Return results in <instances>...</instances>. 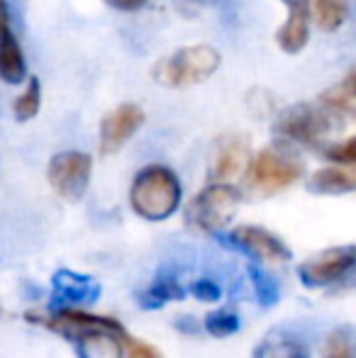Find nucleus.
<instances>
[{"instance_id": "1", "label": "nucleus", "mask_w": 356, "mask_h": 358, "mask_svg": "<svg viewBox=\"0 0 356 358\" xmlns=\"http://www.w3.org/2000/svg\"><path fill=\"white\" fill-rule=\"evenodd\" d=\"M183 188L178 176L169 166L152 164L142 169L129 188V205L142 220L164 222L180 208Z\"/></svg>"}, {"instance_id": "2", "label": "nucleus", "mask_w": 356, "mask_h": 358, "mask_svg": "<svg viewBox=\"0 0 356 358\" xmlns=\"http://www.w3.org/2000/svg\"><path fill=\"white\" fill-rule=\"evenodd\" d=\"M344 127V117L332 113L329 108L315 103H295L290 108L280 110L276 115L273 132L283 142L308 144V146H322L329 134L339 132Z\"/></svg>"}, {"instance_id": "3", "label": "nucleus", "mask_w": 356, "mask_h": 358, "mask_svg": "<svg viewBox=\"0 0 356 358\" xmlns=\"http://www.w3.org/2000/svg\"><path fill=\"white\" fill-rule=\"evenodd\" d=\"M222 57L215 47L210 44H190V47H180L169 57L159 59L152 69V78L164 88H190V85H200L220 69Z\"/></svg>"}, {"instance_id": "4", "label": "nucleus", "mask_w": 356, "mask_h": 358, "mask_svg": "<svg viewBox=\"0 0 356 358\" xmlns=\"http://www.w3.org/2000/svg\"><path fill=\"white\" fill-rule=\"evenodd\" d=\"M303 171L305 164L298 159V154L290 149L288 142L278 139L276 144L264 146L257 156H252L244 173L257 193L273 195L298 183L303 178Z\"/></svg>"}, {"instance_id": "5", "label": "nucleus", "mask_w": 356, "mask_h": 358, "mask_svg": "<svg viewBox=\"0 0 356 358\" xmlns=\"http://www.w3.org/2000/svg\"><path fill=\"white\" fill-rule=\"evenodd\" d=\"M242 193L232 183H210L185 205V224L203 234H220L234 220Z\"/></svg>"}, {"instance_id": "6", "label": "nucleus", "mask_w": 356, "mask_h": 358, "mask_svg": "<svg viewBox=\"0 0 356 358\" xmlns=\"http://www.w3.org/2000/svg\"><path fill=\"white\" fill-rule=\"evenodd\" d=\"M24 320L32 322V324L47 327V329L57 331V334L66 336L69 341L76 344L81 336L90 334V331H118L124 334L122 322L113 320V317H103V315H90L86 310H52V312H27Z\"/></svg>"}, {"instance_id": "7", "label": "nucleus", "mask_w": 356, "mask_h": 358, "mask_svg": "<svg viewBox=\"0 0 356 358\" xmlns=\"http://www.w3.org/2000/svg\"><path fill=\"white\" fill-rule=\"evenodd\" d=\"M90 173H93V159L83 151H62L52 156L47 169L52 190L69 203H78L86 195Z\"/></svg>"}, {"instance_id": "8", "label": "nucleus", "mask_w": 356, "mask_h": 358, "mask_svg": "<svg viewBox=\"0 0 356 358\" xmlns=\"http://www.w3.org/2000/svg\"><path fill=\"white\" fill-rule=\"evenodd\" d=\"M215 236L222 239V244L229 246V249H237L242 254L252 256L254 264H262V261H266V264H285L293 256L283 239H278L273 231L257 224H239L227 236L222 234H215Z\"/></svg>"}, {"instance_id": "9", "label": "nucleus", "mask_w": 356, "mask_h": 358, "mask_svg": "<svg viewBox=\"0 0 356 358\" xmlns=\"http://www.w3.org/2000/svg\"><path fill=\"white\" fill-rule=\"evenodd\" d=\"M356 266V246H334L298 266V278L305 287H327L347 278Z\"/></svg>"}, {"instance_id": "10", "label": "nucleus", "mask_w": 356, "mask_h": 358, "mask_svg": "<svg viewBox=\"0 0 356 358\" xmlns=\"http://www.w3.org/2000/svg\"><path fill=\"white\" fill-rule=\"evenodd\" d=\"M144 124V110L134 103H122L100 120V154L113 156L134 137Z\"/></svg>"}, {"instance_id": "11", "label": "nucleus", "mask_w": 356, "mask_h": 358, "mask_svg": "<svg viewBox=\"0 0 356 358\" xmlns=\"http://www.w3.org/2000/svg\"><path fill=\"white\" fill-rule=\"evenodd\" d=\"M100 297V283L76 271H57L52 278L54 310H83Z\"/></svg>"}, {"instance_id": "12", "label": "nucleus", "mask_w": 356, "mask_h": 358, "mask_svg": "<svg viewBox=\"0 0 356 358\" xmlns=\"http://www.w3.org/2000/svg\"><path fill=\"white\" fill-rule=\"evenodd\" d=\"M249 142L239 134H227L218 142L210 159L208 178L210 183H229L232 178L242 176L249 166Z\"/></svg>"}, {"instance_id": "13", "label": "nucleus", "mask_w": 356, "mask_h": 358, "mask_svg": "<svg viewBox=\"0 0 356 358\" xmlns=\"http://www.w3.org/2000/svg\"><path fill=\"white\" fill-rule=\"evenodd\" d=\"M288 20L276 32V42L285 54H298L310 39V0H283Z\"/></svg>"}, {"instance_id": "14", "label": "nucleus", "mask_w": 356, "mask_h": 358, "mask_svg": "<svg viewBox=\"0 0 356 358\" xmlns=\"http://www.w3.org/2000/svg\"><path fill=\"white\" fill-rule=\"evenodd\" d=\"M183 297H185V287L180 285L178 275L169 268H162L147 290L137 292V305L142 310H162L166 302L183 300Z\"/></svg>"}, {"instance_id": "15", "label": "nucleus", "mask_w": 356, "mask_h": 358, "mask_svg": "<svg viewBox=\"0 0 356 358\" xmlns=\"http://www.w3.org/2000/svg\"><path fill=\"white\" fill-rule=\"evenodd\" d=\"M308 190L315 195H347L356 190V176L342 166H325L310 176Z\"/></svg>"}, {"instance_id": "16", "label": "nucleus", "mask_w": 356, "mask_h": 358, "mask_svg": "<svg viewBox=\"0 0 356 358\" xmlns=\"http://www.w3.org/2000/svg\"><path fill=\"white\" fill-rule=\"evenodd\" d=\"M129 334V331H124ZM118 331H90V334L81 336L76 341V351L78 358H124V349H122V336Z\"/></svg>"}, {"instance_id": "17", "label": "nucleus", "mask_w": 356, "mask_h": 358, "mask_svg": "<svg viewBox=\"0 0 356 358\" xmlns=\"http://www.w3.org/2000/svg\"><path fill=\"white\" fill-rule=\"evenodd\" d=\"M24 78H27V62H24L22 47L15 39V34H10L0 42V80L17 85Z\"/></svg>"}, {"instance_id": "18", "label": "nucleus", "mask_w": 356, "mask_h": 358, "mask_svg": "<svg viewBox=\"0 0 356 358\" xmlns=\"http://www.w3.org/2000/svg\"><path fill=\"white\" fill-rule=\"evenodd\" d=\"M320 105L329 108L332 113L342 115V117H352L356 110V85H354V71H349L339 80L337 85L327 88L322 95L318 98Z\"/></svg>"}, {"instance_id": "19", "label": "nucleus", "mask_w": 356, "mask_h": 358, "mask_svg": "<svg viewBox=\"0 0 356 358\" xmlns=\"http://www.w3.org/2000/svg\"><path fill=\"white\" fill-rule=\"evenodd\" d=\"M310 17L315 20L320 29L325 32H337L349 17L347 0H313L310 5Z\"/></svg>"}, {"instance_id": "20", "label": "nucleus", "mask_w": 356, "mask_h": 358, "mask_svg": "<svg viewBox=\"0 0 356 358\" xmlns=\"http://www.w3.org/2000/svg\"><path fill=\"white\" fill-rule=\"evenodd\" d=\"M254 358H310V349L298 339L269 336L254 349Z\"/></svg>"}, {"instance_id": "21", "label": "nucleus", "mask_w": 356, "mask_h": 358, "mask_svg": "<svg viewBox=\"0 0 356 358\" xmlns=\"http://www.w3.org/2000/svg\"><path fill=\"white\" fill-rule=\"evenodd\" d=\"M247 275L254 285V292H257V300L262 307H273L276 302L280 300V285L278 280L273 278L271 273L262 268V264H249L247 266Z\"/></svg>"}, {"instance_id": "22", "label": "nucleus", "mask_w": 356, "mask_h": 358, "mask_svg": "<svg viewBox=\"0 0 356 358\" xmlns=\"http://www.w3.org/2000/svg\"><path fill=\"white\" fill-rule=\"evenodd\" d=\"M39 108H42V83H39L37 76H29L24 93H20L17 100L13 103V115L17 122H29V120L37 117Z\"/></svg>"}, {"instance_id": "23", "label": "nucleus", "mask_w": 356, "mask_h": 358, "mask_svg": "<svg viewBox=\"0 0 356 358\" xmlns=\"http://www.w3.org/2000/svg\"><path fill=\"white\" fill-rule=\"evenodd\" d=\"M203 327L215 339H227V336L237 334L239 327H242V320H239V315L232 310H215V312H210V315H205Z\"/></svg>"}, {"instance_id": "24", "label": "nucleus", "mask_w": 356, "mask_h": 358, "mask_svg": "<svg viewBox=\"0 0 356 358\" xmlns=\"http://www.w3.org/2000/svg\"><path fill=\"white\" fill-rule=\"evenodd\" d=\"M322 358H354V339L349 327L329 331L322 346Z\"/></svg>"}, {"instance_id": "25", "label": "nucleus", "mask_w": 356, "mask_h": 358, "mask_svg": "<svg viewBox=\"0 0 356 358\" xmlns=\"http://www.w3.org/2000/svg\"><path fill=\"white\" fill-rule=\"evenodd\" d=\"M320 149H322L325 159H329L337 166H347V169H352V166L356 164V139L354 137H347L344 142H337V144L320 146Z\"/></svg>"}, {"instance_id": "26", "label": "nucleus", "mask_w": 356, "mask_h": 358, "mask_svg": "<svg viewBox=\"0 0 356 358\" xmlns=\"http://www.w3.org/2000/svg\"><path fill=\"white\" fill-rule=\"evenodd\" d=\"M122 349H124V358H164V354L157 346L147 344V341L132 339L129 334L122 336Z\"/></svg>"}, {"instance_id": "27", "label": "nucleus", "mask_w": 356, "mask_h": 358, "mask_svg": "<svg viewBox=\"0 0 356 358\" xmlns=\"http://www.w3.org/2000/svg\"><path fill=\"white\" fill-rule=\"evenodd\" d=\"M188 292L193 297H198V300H203V302H218L220 297H222V290H220V285L215 283V280H210V278L195 280V283L188 287Z\"/></svg>"}, {"instance_id": "28", "label": "nucleus", "mask_w": 356, "mask_h": 358, "mask_svg": "<svg viewBox=\"0 0 356 358\" xmlns=\"http://www.w3.org/2000/svg\"><path fill=\"white\" fill-rule=\"evenodd\" d=\"M13 34V15H10V5L0 0V42Z\"/></svg>"}, {"instance_id": "29", "label": "nucleus", "mask_w": 356, "mask_h": 358, "mask_svg": "<svg viewBox=\"0 0 356 358\" xmlns=\"http://www.w3.org/2000/svg\"><path fill=\"white\" fill-rule=\"evenodd\" d=\"M110 8L120 10V13H134V10H142L147 5V0H105Z\"/></svg>"}, {"instance_id": "30", "label": "nucleus", "mask_w": 356, "mask_h": 358, "mask_svg": "<svg viewBox=\"0 0 356 358\" xmlns=\"http://www.w3.org/2000/svg\"><path fill=\"white\" fill-rule=\"evenodd\" d=\"M0 317H3V305H0Z\"/></svg>"}]
</instances>
